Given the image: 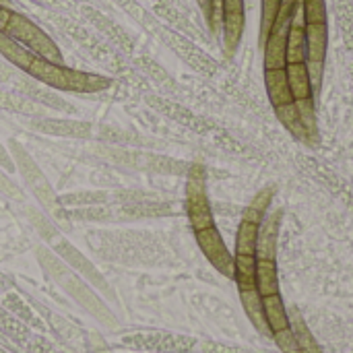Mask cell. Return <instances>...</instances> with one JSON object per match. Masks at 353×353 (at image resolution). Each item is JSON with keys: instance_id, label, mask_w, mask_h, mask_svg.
Masks as SVG:
<instances>
[{"instance_id": "277c9868", "label": "cell", "mask_w": 353, "mask_h": 353, "mask_svg": "<svg viewBox=\"0 0 353 353\" xmlns=\"http://www.w3.org/2000/svg\"><path fill=\"white\" fill-rule=\"evenodd\" d=\"M265 85H267V93L269 99L273 103V110L277 114V118L281 120V124L298 139L308 141L306 132L300 124V116L296 110V99L292 95L290 83H288V72L285 68H277V70H265Z\"/></svg>"}, {"instance_id": "6da1fadb", "label": "cell", "mask_w": 353, "mask_h": 353, "mask_svg": "<svg viewBox=\"0 0 353 353\" xmlns=\"http://www.w3.org/2000/svg\"><path fill=\"white\" fill-rule=\"evenodd\" d=\"M39 263L43 265L46 273L79 304L83 306L93 319H97L99 323L103 325H110L114 327L116 325V316L112 314V310L99 300V296L85 283L81 281L68 267H64L56 256H52L50 252L46 250H39Z\"/></svg>"}, {"instance_id": "2e32d148", "label": "cell", "mask_w": 353, "mask_h": 353, "mask_svg": "<svg viewBox=\"0 0 353 353\" xmlns=\"http://www.w3.org/2000/svg\"><path fill=\"white\" fill-rule=\"evenodd\" d=\"M256 290L263 298L279 294V277H277L275 261L256 259Z\"/></svg>"}, {"instance_id": "ac0fdd59", "label": "cell", "mask_w": 353, "mask_h": 353, "mask_svg": "<svg viewBox=\"0 0 353 353\" xmlns=\"http://www.w3.org/2000/svg\"><path fill=\"white\" fill-rule=\"evenodd\" d=\"M244 310L248 314V319L252 321V325L261 331V333H271L265 321V310H263V296L259 294V290H250V292H240Z\"/></svg>"}, {"instance_id": "44dd1931", "label": "cell", "mask_w": 353, "mask_h": 353, "mask_svg": "<svg viewBox=\"0 0 353 353\" xmlns=\"http://www.w3.org/2000/svg\"><path fill=\"white\" fill-rule=\"evenodd\" d=\"M273 337H275V341L279 343V347L285 353H300V350H298V341H296V337H294L292 327H290L288 331H281V333L273 335Z\"/></svg>"}, {"instance_id": "d6986e66", "label": "cell", "mask_w": 353, "mask_h": 353, "mask_svg": "<svg viewBox=\"0 0 353 353\" xmlns=\"http://www.w3.org/2000/svg\"><path fill=\"white\" fill-rule=\"evenodd\" d=\"M114 194L105 190H89V192H72L66 196H58V205H77V207H93V205H105Z\"/></svg>"}, {"instance_id": "3957f363", "label": "cell", "mask_w": 353, "mask_h": 353, "mask_svg": "<svg viewBox=\"0 0 353 353\" xmlns=\"http://www.w3.org/2000/svg\"><path fill=\"white\" fill-rule=\"evenodd\" d=\"M8 151H10V155H12L14 168H17V172H19L23 184L27 186V190L37 199V203H39L46 211L54 213V211L58 209V194L54 192V188H52L50 180L46 178L43 170L39 168V163H37V161L33 159V155H31L19 141H14V139L8 141Z\"/></svg>"}, {"instance_id": "30bf717a", "label": "cell", "mask_w": 353, "mask_h": 353, "mask_svg": "<svg viewBox=\"0 0 353 353\" xmlns=\"http://www.w3.org/2000/svg\"><path fill=\"white\" fill-rule=\"evenodd\" d=\"M54 250L66 261V265H70L72 269H77L87 281H91L93 285L101 288L103 292H110V288H108L105 279L99 275V271H97V269L83 256V252H79L70 242H66V240H56V242H54Z\"/></svg>"}, {"instance_id": "5bb4252c", "label": "cell", "mask_w": 353, "mask_h": 353, "mask_svg": "<svg viewBox=\"0 0 353 353\" xmlns=\"http://www.w3.org/2000/svg\"><path fill=\"white\" fill-rule=\"evenodd\" d=\"M234 279L240 292L256 290V256L236 254L234 256Z\"/></svg>"}, {"instance_id": "7c38bea8", "label": "cell", "mask_w": 353, "mask_h": 353, "mask_svg": "<svg viewBox=\"0 0 353 353\" xmlns=\"http://www.w3.org/2000/svg\"><path fill=\"white\" fill-rule=\"evenodd\" d=\"M279 221H281V211L277 209L271 215H265L259 232V246H256V259H269L275 261V250H277V236H279Z\"/></svg>"}, {"instance_id": "ba28073f", "label": "cell", "mask_w": 353, "mask_h": 353, "mask_svg": "<svg viewBox=\"0 0 353 353\" xmlns=\"http://www.w3.org/2000/svg\"><path fill=\"white\" fill-rule=\"evenodd\" d=\"M288 64L306 62L308 58V43H306V14L302 0H296L294 12H292V25L288 35V50H285Z\"/></svg>"}, {"instance_id": "7402d4cb", "label": "cell", "mask_w": 353, "mask_h": 353, "mask_svg": "<svg viewBox=\"0 0 353 353\" xmlns=\"http://www.w3.org/2000/svg\"><path fill=\"white\" fill-rule=\"evenodd\" d=\"M0 194L10 196V199H19V188L14 186V182L8 178V174L4 170H0Z\"/></svg>"}, {"instance_id": "8992f818", "label": "cell", "mask_w": 353, "mask_h": 353, "mask_svg": "<svg viewBox=\"0 0 353 353\" xmlns=\"http://www.w3.org/2000/svg\"><path fill=\"white\" fill-rule=\"evenodd\" d=\"M186 213L194 232L215 225L209 194H207V176L203 165H192L186 180Z\"/></svg>"}, {"instance_id": "484cf974", "label": "cell", "mask_w": 353, "mask_h": 353, "mask_svg": "<svg viewBox=\"0 0 353 353\" xmlns=\"http://www.w3.org/2000/svg\"><path fill=\"white\" fill-rule=\"evenodd\" d=\"M0 4H2V6H6V0H0Z\"/></svg>"}, {"instance_id": "d4e9b609", "label": "cell", "mask_w": 353, "mask_h": 353, "mask_svg": "<svg viewBox=\"0 0 353 353\" xmlns=\"http://www.w3.org/2000/svg\"><path fill=\"white\" fill-rule=\"evenodd\" d=\"M199 4H201V8H203V12H205L207 21L211 23V0H199Z\"/></svg>"}, {"instance_id": "8fae6325", "label": "cell", "mask_w": 353, "mask_h": 353, "mask_svg": "<svg viewBox=\"0 0 353 353\" xmlns=\"http://www.w3.org/2000/svg\"><path fill=\"white\" fill-rule=\"evenodd\" d=\"M223 41L228 52H234L244 31V0H223Z\"/></svg>"}, {"instance_id": "7a4b0ae2", "label": "cell", "mask_w": 353, "mask_h": 353, "mask_svg": "<svg viewBox=\"0 0 353 353\" xmlns=\"http://www.w3.org/2000/svg\"><path fill=\"white\" fill-rule=\"evenodd\" d=\"M27 74H31L33 79L41 81L43 85H48L52 89L72 91V93H97L112 85V81L108 77L74 70L64 64H54L39 56L33 58L31 66L27 68Z\"/></svg>"}, {"instance_id": "ffe728a7", "label": "cell", "mask_w": 353, "mask_h": 353, "mask_svg": "<svg viewBox=\"0 0 353 353\" xmlns=\"http://www.w3.org/2000/svg\"><path fill=\"white\" fill-rule=\"evenodd\" d=\"M292 331L298 341L300 353H323V350L319 347V343L314 341V337L310 335V331L306 329V325L300 319H296V325H292Z\"/></svg>"}, {"instance_id": "52a82bcc", "label": "cell", "mask_w": 353, "mask_h": 353, "mask_svg": "<svg viewBox=\"0 0 353 353\" xmlns=\"http://www.w3.org/2000/svg\"><path fill=\"white\" fill-rule=\"evenodd\" d=\"M196 234V242L203 250V254L207 256V261L225 277H234V256L230 254L221 234L217 232V228H207Z\"/></svg>"}, {"instance_id": "9c48e42d", "label": "cell", "mask_w": 353, "mask_h": 353, "mask_svg": "<svg viewBox=\"0 0 353 353\" xmlns=\"http://www.w3.org/2000/svg\"><path fill=\"white\" fill-rule=\"evenodd\" d=\"M33 128L41 134L50 137H66V139H85L91 134L93 126L87 120H72V118H39L33 122Z\"/></svg>"}, {"instance_id": "9a60e30c", "label": "cell", "mask_w": 353, "mask_h": 353, "mask_svg": "<svg viewBox=\"0 0 353 353\" xmlns=\"http://www.w3.org/2000/svg\"><path fill=\"white\" fill-rule=\"evenodd\" d=\"M0 54L14 66H19L21 70L27 72V68L31 66L35 54L31 50H27L23 43L14 41L12 37H8L4 31H0Z\"/></svg>"}, {"instance_id": "cb8c5ba5", "label": "cell", "mask_w": 353, "mask_h": 353, "mask_svg": "<svg viewBox=\"0 0 353 353\" xmlns=\"http://www.w3.org/2000/svg\"><path fill=\"white\" fill-rule=\"evenodd\" d=\"M10 8H6V6H2L0 4V31H4V27H6V23H8V19H10Z\"/></svg>"}, {"instance_id": "5b68a950", "label": "cell", "mask_w": 353, "mask_h": 353, "mask_svg": "<svg viewBox=\"0 0 353 353\" xmlns=\"http://www.w3.org/2000/svg\"><path fill=\"white\" fill-rule=\"evenodd\" d=\"M4 33L8 37H12L14 41L23 43L27 50H31L35 56L48 60V62H54V64H64L62 60V54L58 50V46L52 41V37L41 31L33 21H29L27 17L19 14V12H10V19L4 27Z\"/></svg>"}, {"instance_id": "4fadbf2b", "label": "cell", "mask_w": 353, "mask_h": 353, "mask_svg": "<svg viewBox=\"0 0 353 353\" xmlns=\"http://www.w3.org/2000/svg\"><path fill=\"white\" fill-rule=\"evenodd\" d=\"M263 310H265V321H267V327L271 331V337L281 333V331H288L292 327V321L288 316L285 304H283L279 294L265 296L263 298Z\"/></svg>"}, {"instance_id": "603a6c76", "label": "cell", "mask_w": 353, "mask_h": 353, "mask_svg": "<svg viewBox=\"0 0 353 353\" xmlns=\"http://www.w3.org/2000/svg\"><path fill=\"white\" fill-rule=\"evenodd\" d=\"M0 168H2L4 172H10V170H14L12 155H10V151H8V147H4L2 143H0Z\"/></svg>"}, {"instance_id": "e0dca14e", "label": "cell", "mask_w": 353, "mask_h": 353, "mask_svg": "<svg viewBox=\"0 0 353 353\" xmlns=\"http://www.w3.org/2000/svg\"><path fill=\"white\" fill-rule=\"evenodd\" d=\"M259 232L261 223L242 217L238 236H236V254H252L256 256V246H259Z\"/></svg>"}]
</instances>
